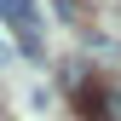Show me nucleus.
Returning <instances> with one entry per match:
<instances>
[{
  "mask_svg": "<svg viewBox=\"0 0 121 121\" xmlns=\"http://www.w3.org/2000/svg\"><path fill=\"white\" fill-rule=\"evenodd\" d=\"M0 17L17 35V52L23 58H40V6L35 0H0Z\"/></svg>",
  "mask_w": 121,
  "mask_h": 121,
  "instance_id": "f257e3e1",
  "label": "nucleus"
},
{
  "mask_svg": "<svg viewBox=\"0 0 121 121\" xmlns=\"http://www.w3.org/2000/svg\"><path fill=\"white\" fill-rule=\"evenodd\" d=\"M12 58H17V46H12V40H6V35H0V69H6V64H12Z\"/></svg>",
  "mask_w": 121,
  "mask_h": 121,
  "instance_id": "7ed1b4c3",
  "label": "nucleus"
},
{
  "mask_svg": "<svg viewBox=\"0 0 121 121\" xmlns=\"http://www.w3.org/2000/svg\"><path fill=\"white\" fill-rule=\"evenodd\" d=\"M0 121H12V115H0Z\"/></svg>",
  "mask_w": 121,
  "mask_h": 121,
  "instance_id": "20e7f679",
  "label": "nucleus"
},
{
  "mask_svg": "<svg viewBox=\"0 0 121 121\" xmlns=\"http://www.w3.org/2000/svg\"><path fill=\"white\" fill-rule=\"evenodd\" d=\"M58 17H69V23H86V6H81V0H58Z\"/></svg>",
  "mask_w": 121,
  "mask_h": 121,
  "instance_id": "f03ea898",
  "label": "nucleus"
}]
</instances>
